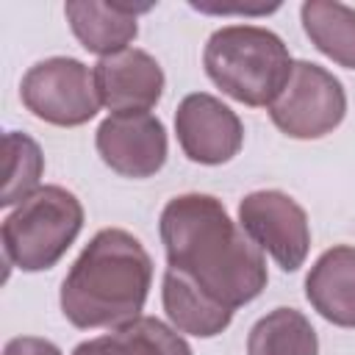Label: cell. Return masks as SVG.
<instances>
[{
  "label": "cell",
  "mask_w": 355,
  "mask_h": 355,
  "mask_svg": "<svg viewBox=\"0 0 355 355\" xmlns=\"http://www.w3.org/2000/svg\"><path fill=\"white\" fill-rule=\"evenodd\" d=\"M97 155L103 164L122 175V178H153L166 164V128L164 122L150 114H111L100 122L97 136Z\"/></svg>",
  "instance_id": "cell-9"
},
{
  "label": "cell",
  "mask_w": 355,
  "mask_h": 355,
  "mask_svg": "<svg viewBox=\"0 0 355 355\" xmlns=\"http://www.w3.org/2000/svg\"><path fill=\"white\" fill-rule=\"evenodd\" d=\"M3 355H61V349L39 336H17L3 347Z\"/></svg>",
  "instance_id": "cell-18"
},
{
  "label": "cell",
  "mask_w": 355,
  "mask_h": 355,
  "mask_svg": "<svg viewBox=\"0 0 355 355\" xmlns=\"http://www.w3.org/2000/svg\"><path fill=\"white\" fill-rule=\"evenodd\" d=\"M247 355H319V338L305 313L275 308L250 327Z\"/></svg>",
  "instance_id": "cell-16"
},
{
  "label": "cell",
  "mask_w": 355,
  "mask_h": 355,
  "mask_svg": "<svg viewBox=\"0 0 355 355\" xmlns=\"http://www.w3.org/2000/svg\"><path fill=\"white\" fill-rule=\"evenodd\" d=\"M266 111L275 128L288 139H322L344 122L347 94L341 80L324 67L313 61H294L283 92Z\"/></svg>",
  "instance_id": "cell-6"
},
{
  "label": "cell",
  "mask_w": 355,
  "mask_h": 355,
  "mask_svg": "<svg viewBox=\"0 0 355 355\" xmlns=\"http://www.w3.org/2000/svg\"><path fill=\"white\" fill-rule=\"evenodd\" d=\"M205 75L236 103L269 108L291 75L286 42L261 25H225L214 31L202 50Z\"/></svg>",
  "instance_id": "cell-3"
},
{
  "label": "cell",
  "mask_w": 355,
  "mask_h": 355,
  "mask_svg": "<svg viewBox=\"0 0 355 355\" xmlns=\"http://www.w3.org/2000/svg\"><path fill=\"white\" fill-rule=\"evenodd\" d=\"M72 355H191L189 341L155 316H139L111 333L89 338L72 349Z\"/></svg>",
  "instance_id": "cell-14"
},
{
  "label": "cell",
  "mask_w": 355,
  "mask_h": 355,
  "mask_svg": "<svg viewBox=\"0 0 355 355\" xmlns=\"http://www.w3.org/2000/svg\"><path fill=\"white\" fill-rule=\"evenodd\" d=\"M305 297L313 311L336 327H355V247L324 250L305 277Z\"/></svg>",
  "instance_id": "cell-11"
},
{
  "label": "cell",
  "mask_w": 355,
  "mask_h": 355,
  "mask_svg": "<svg viewBox=\"0 0 355 355\" xmlns=\"http://www.w3.org/2000/svg\"><path fill=\"white\" fill-rule=\"evenodd\" d=\"M144 8H130V6H116V3H97V0H72L64 6V17L80 42L83 50L105 58L119 50H128L130 42L139 33V14Z\"/></svg>",
  "instance_id": "cell-12"
},
{
  "label": "cell",
  "mask_w": 355,
  "mask_h": 355,
  "mask_svg": "<svg viewBox=\"0 0 355 355\" xmlns=\"http://www.w3.org/2000/svg\"><path fill=\"white\" fill-rule=\"evenodd\" d=\"M166 266L191 277L230 311L252 302L269 283L263 250L230 219L214 194H178L158 219Z\"/></svg>",
  "instance_id": "cell-1"
},
{
  "label": "cell",
  "mask_w": 355,
  "mask_h": 355,
  "mask_svg": "<svg viewBox=\"0 0 355 355\" xmlns=\"http://www.w3.org/2000/svg\"><path fill=\"white\" fill-rule=\"evenodd\" d=\"M83 227V205L64 186H39L0 227L8 266L22 272L53 269Z\"/></svg>",
  "instance_id": "cell-4"
},
{
  "label": "cell",
  "mask_w": 355,
  "mask_h": 355,
  "mask_svg": "<svg viewBox=\"0 0 355 355\" xmlns=\"http://www.w3.org/2000/svg\"><path fill=\"white\" fill-rule=\"evenodd\" d=\"M161 300H164V311L178 333H189L197 338H214L233 322V311L227 305L216 302L191 277H186L183 272L169 269V266L164 272Z\"/></svg>",
  "instance_id": "cell-13"
},
{
  "label": "cell",
  "mask_w": 355,
  "mask_h": 355,
  "mask_svg": "<svg viewBox=\"0 0 355 355\" xmlns=\"http://www.w3.org/2000/svg\"><path fill=\"white\" fill-rule=\"evenodd\" d=\"M164 83L166 80L161 64L139 47L119 50L94 64V86L100 103L111 114L150 111L153 105H158Z\"/></svg>",
  "instance_id": "cell-10"
},
{
  "label": "cell",
  "mask_w": 355,
  "mask_h": 355,
  "mask_svg": "<svg viewBox=\"0 0 355 355\" xmlns=\"http://www.w3.org/2000/svg\"><path fill=\"white\" fill-rule=\"evenodd\" d=\"M175 133L186 158L202 166L227 164L233 155H239L244 141L239 114L205 92H194L180 100L175 111Z\"/></svg>",
  "instance_id": "cell-8"
},
{
  "label": "cell",
  "mask_w": 355,
  "mask_h": 355,
  "mask_svg": "<svg viewBox=\"0 0 355 355\" xmlns=\"http://www.w3.org/2000/svg\"><path fill=\"white\" fill-rule=\"evenodd\" d=\"M239 225L283 272H297L305 263L311 250L308 214L286 191H250L239 202Z\"/></svg>",
  "instance_id": "cell-7"
},
{
  "label": "cell",
  "mask_w": 355,
  "mask_h": 355,
  "mask_svg": "<svg viewBox=\"0 0 355 355\" xmlns=\"http://www.w3.org/2000/svg\"><path fill=\"white\" fill-rule=\"evenodd\" d=\"M150 283L153 261L144 244L122 227H103L61 283V313L80 330L119 327L141 316Z\"/></svg>",
  "instance_id": "cell-2"
},
{
  "label": "cell",
  "mask_w": 355,
  "mask_h": 355,
  "mask_svg": "<svg viewBox=\"0 0 355 355\" xmlns=\"http://www.w3.org/2000/svg\"><path fill=\"white\" fill-rule=\"evenodd\" d=\"M311 44L344 69H355V8L338 0H305L300 8Z\"/></svg>",
  "instance_id": "cell-15"
},
{
  "label": "cell",
  "mask_w": 355,
  "mask_h": 355,
  "mask_svg": "<svg viewBox=\"0 0 355 355\" xmlns=\"http://www.w3.org/2000/svg\"><path fill=\"white\" fill-rule=\"evenodd\" d=\"M19 100L36 119L58 128L86 125L103 105L94 86V69L69 55L36 61L19 83Z\"/></svg>",
  "instance_id": "cell-5"
},
{
  "label": "cell",
  "mask_w": 355,
  "mask_h": 355,
  "mask_svg": "<svg viewBox=\"0 0 355 355\" xmlns=\"http://www.w3.org/2000/svg\"><path fill=\"white\" fill-rule=\"evenodd\" d=\"M44 172V155L42 147L19 130H8L3 136V191L0 205H19L28 200L42 180Z\"/></svg>",
  "instance_id": "cell-17"
}]
</instances>
